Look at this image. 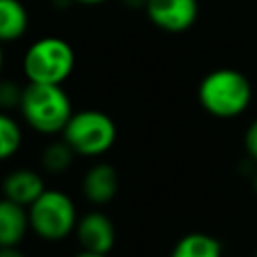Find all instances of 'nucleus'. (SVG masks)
Listing matches in <instances>:
<instances>
[{
    "mask_svg": "<svg viewBox=\"0 0 257 257\" xmlns=\"http://www.w3.org/2000/svg\"><path fill=\"white\" fill-rule=\"evenodd\" d=\"M199 104L215 118H235L253 100L251 80L235 68H217L203 76L197 88Z\"/></svg>",
    "mask_w": 257,
    "mask_h": 257,
    "instance_id": "f257e3e1",
    "label": "nucleus"
},
{
    "mask_svg": "<svg viewBox=\"0 0 257 257\" xmlns=\"http://www.w3.org/2000/svg\"><path fill=\"white\" fill-rule=\"evenodd\" d=\"M24 122L40 135H62L72 116V102L62 84H34L26 82L20 108Z\"/></svg>",
    "mask_w": 257,
    "mask_h": 257,
    "instance_id": "f03ea898",
    "label": "nucleus"
},
{
    "mask_svg": "<svg viewBox=\"0 0 257 257\" xmlns=\"http://www.w3.org/2000/svg\"><path fill=\"white\" fill-rule=\"evenodd\" d=\"M74 48L58 36H42L34 40L22 58V70L28 82L62 84L74 70Z\"/></svg>",
    "mask_w": 257,
    "mask_h": 257,
    "instance_id": "7ed1b4c3",
    "label": "nucleus"
},
{
    "mask_svg": "<svg viewBox=\"0 0 257 257\" xmlns=\"http://www.w3.org/2000/svg\"><path fill=\"white\" fill-rule=\"evenodd\" d=\"M62 139L74 151V155L100 157L112 149L116 141V124L102 110H74L62 131Z\"/></svg>",
    "mask_w": 257,
    "mask_h": 257,
    "instance_id": "20e7f679",
    "label": "nucleus"
},
{
    "mask_svg": "<svg viewBox=\"0 0 257 257\" xmlns=\"http://www.w3.org/2000/svg\"><path fill=\"white\" fill-rule=\"evenodd\" d=\"M28 221L30 229L38 237L46 241H60L76 229L78 217L72 199L64 191L46 189L28 207Z\"/></svg>",
    "mask_w": 257,
    "mask_h": 257,
    "instance_id": "39448f33",
    "label": "nucleus"
},
{
    "mask_svg": "<svg viewBox=\"0 0 257 257\" xmlns=\"http://www.w3.org/2000/svg\"><path fill=\"white\" fill-rule=\"evenodd\" d=\"M147 18L163 32H187L199 18V0H147Z\"/></svg>",
    "mask_w": 257,
    "mask_h": 257,
    "instance_id": "423d86ee",
    "label": "nucleus"
},
{
    "mask_svg": "<svg viewBox=\"0 0 257 257\" xmlns=\"http://www.w3.org/2000/svg\"><path fill=\"white\" fill-rule=\"evenodd\" d=\"M74 231H76V239L84 251L108 255L110 249L114 247L116 231H114L112 221L102 211H90V213L82 215L78 219Z\"/></svg>",
    "mask_w": 257,
    "mask_h": 257,
    "instance_id": "0eeeda50",
    "label": "nucleus"
},
{
    "mask_svg": "<svg viewBox=\"0 0 257 257\" xmlns=\"http://www.w3.org/2000/svg\"><path fill=\"white\" fill-rule=\"evenodd\" d=\"M118 173L110 163H94L82 177V195L92 205H106L118 193Z\"/></svg>",
    "mask_w": 257,
    "mask_h": 257,
    "instance_id": "6e6552de",
    "label": "nucleus"
},
{
    "mask_svg": "<svg viewBox=\"0 0 257 257\" xmlns=\"http://www.w3.org/2000/svg\"><path fill=\"white\" fill-rule=\"evenodd\" d=\"M46 191L44 179L34 169H14L2 181V195L22 207H30Z\"/></svg>",
    "mask_w": 257,
    "mask_h": 257,
    "instance_id": "1a4fd4ad",
    "label": "nucleus"
},
{
    "mask_svg": "<svg viewBox=\"0 0 257 257\" xmlns=\"http://www.w3.org/2000/svg\"><path fill=\"white\" fill-rule=\"evenodd\" d=\"M30 229L28 209L10 201L0 199V247H18Z\"/></svg>",
    "mask_w": 257,
    "mask_h": 257,
    "instance_id": "9d476101",
    "label": "nucleus"
},
{
    "mask_svg": "<svg viewBox=\"0 0 257 257\" xmlns=\"http://www.w3.org/2000/svg\"><path fill=\"white\" fill-rule=\"evenodd\" d=\"M28 10L20 0H0V42H14L28 30Z\"/></svg>",
    "mask_w": 257,
    "mask_h": 257,
    "instance_id": "9b49d317",
    "label": "nucleus"
},
{
    "mask_svg": "<svg viewBox=\"0 0 257 257\" xmlns=\"http://www.w3.org/2000/svg\"><path fill=\"white\" fill-rule=\"evenodd\" d=\"M171 257H223V249L213 235L195 231L183 235L175 243Z\"/></svg>",
    "mask_w": 257,
    "mask_h": 257,
    "instance_id": "f8f14e48",
    "label": "nucleus"
},
{
    "mask_svg": "<svg viewBox=\"0 0 257 257\" xmlns=\"http://www.w3.org/2000/svg\"><path fill=\"white\" fill-rule=\"evenodd\" d=\"M74 151L66 145L64 139L60 141H54V143H48L42 153H40V165L46 173H52V175H58V173H64L72 161H74Z\"/></svg>",
    "mask_w": 257,
    "mask_h": 257,
    "instance_id": "ddd939ff",
    "label": "nucleus"
},
{
    "mask_svg": "<svg viewBox=\"0 0 257 257\" xmlns=\"http://www.w3.org/2000/svg\"><path fill=\"white\" fill-rule=\"evenodd\" d=\"M20 145H22V126L8 112L0 110V161L14 157Z\"/></svg>",
    "mask_w": 257,
    "mask_h": 257,
    "instance_id": "4468645a",
    "label": "nucleus"
},
{
    "mask_svg": "<svg viewBox=\"0 0 257 257\" xmlns=\"http://www.w3.org/2000/svg\"><path fill=\"white\" fill-rule=\"evenodd\" d=\"M22 92H24V86L14 82L12 78H0V110L6 112L12 108H20Z\"/></svg>",
    "mask_w": 257,
    "mask_h": 257,
    "instance_id": "2eb2a0df",
    "label": "nucleus"
},
{
    "mask_svg": "<svg viewBox=\"0 0 257 257\" xmlns=\"http://www.w3.org/2000/svg\"><path fill=\"white\" fill-rule=\"evenodd\" d=\"M243 145H245V151L247 155L257 163V118L249 124V128L245 131V137H243Z\"/></svg>",
    "mask_w": 257,
    "mask_h": 257,
    "instance_id": "dca6fc26",
    "label": "nucleus"
},
{
    "mask_svg": "<svg viewBox=\"0 0 257 257\" xmlns=\"http://www.w3.org/2000/svg\"><path fill=\"white\" fill-rule=\"evenodd\" d=\"M0 257H26L18 247H0Z\"/></svg>",
    "mask_w": 257,
    "mask_h": 257,
    "instance_id": "f3484780",
    "label": "nucleus"
},
{
    "mask_svg": "<svg viewBox=\"0 0 257 257\" xmlns=\"http://www.w3.org/2000/svg\"><path fill=\"white\" fill-rule=\"evenodd\" d=\"M122 4H124L126 8H143V10H145L147 0H122Z\"/></svg>",
    "mask_w": 257,
    "mask_h": 257,
    "instance_id": "a211bd4d",
    "label": "nucleus"
},
{
    "mask_svg": "<svg viewBox=\"0 0 257 257\" xmlns=\"http://www.w3.org/2000/svg\"><path fill=\"white\" fill-rule=\"evenodd\" d=\"M70 2L82 4V6H98V4H102V2H106V0H70Z\"/></svg>",
    "mask_w": 257,
    "mask_h": 257,
    "instance_id": "6ab92c4d",
    "label": "nucleus"
},
{
    "mask_svg": "<svg viewBox=\"0 0 257 257\" xmlns=\"http://www.w3.org/2000/svg\"><path fill=\"white\" fill-rule=\"evenodd\" d=\"M74 257H106V255H102V253H92V251H84V249H80Z\"/></svg>",
    "mask_w": 257,
    "mask_h": 257,
    "instance_id": "aec40b11",
    "label": "nucleus"
},
{
    "mask_svg": "<svg viewBox=\"0 0 257 257\" xmlns=\"http://www.w3.org/2000/svg\"><path fill=\"white\" fill-rule=\"evenodd\" d=\"M2 66H4V50H2V42H0V72H2Z\"/></svg>",
    "mask_w": 257,
    "mask_h": 257,
    "instance_id": "412c9836",
    "label": "nucleus"
},
{
    "mask_svg": "<svg viewBox=\"0 0 257 257\" xmlns=\"http://www.w3.org/2000/svg\"><path fill=\"white\" fill-rule=\"evenodd\" d=\"M253 189H255V193H257V171H255V177H253Z\"/></svg>",
    "mask_w": 257,
    "mask_h": 257,
    "instance_id": "4be33fe9",
    "label": "nucleus"
}]
</instances>
